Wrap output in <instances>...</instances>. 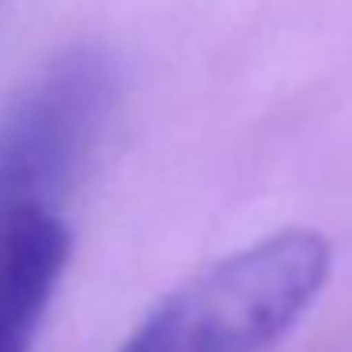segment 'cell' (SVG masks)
<instances>
[{
  "label": "cell",
  "instance_id": "cell-1",
  "mask_svg": "<svg viewBox=\"0 0 352 352\" xmlns=\"http://www.w3.org/2000/svg\"><path fill=\"white\" fill-rule=\"evenodd\" d=\"M329 269L333 250L318 231L265 235L167 292L122 352H269L303 322Z\"/></svg>",
  "mask_w": 352,
  "mask_h": 352
},
{
  "label": "cell",
  "instance_id": "cell-2",
  "mask_svg": "<svg viewBox=\"0 0 352 352\" xmlns=\"http://www.w3.org/2000/svg\"><path fill=\"white\" fill-rule=\"evenodd\" d=\"M114 102L99 54H65L0 114V239L72 178Z\"/></svg>",
  "mask_w": 352,
  "mask_h": 352
},
{
  "label": "cell",
  "instance_id": "cell-3",
  "mask_svg": "<svg viewBox=\"0 0 352 352\" xmlns=\"http://www.w3.org/2000/svg\"><path fill=\"white\" fill-rule=\"evenodd\" d=\"M72 235L61 216L31 212L0 239V352H31L54 288L69 265Z\"/></svg>",
  "mask_w": 352,
  "mask_h": 352
}]
</instances>
